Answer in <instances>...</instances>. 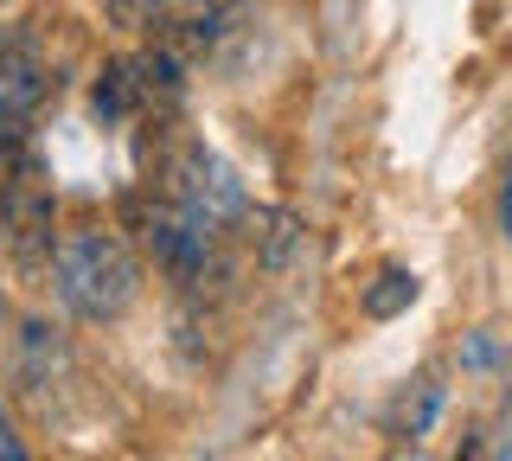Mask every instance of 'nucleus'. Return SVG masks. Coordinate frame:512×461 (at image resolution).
<instances>
[{"mask_svg": "<svg viewBox=\"0 0 512 461\" xmlns=\"http://www.w3.org/2000/svg\"><path fill=\"white\" fill-rule=\"evenodd\" d=\"M135 212H141V237H148L154 263L167 269L173 282L199 289L205 269H212V231H205L199 218H186L173 199H160V205H135Z\"/></svg>", "mask_w": 512, "mask_h": 461, "instance_id": "3", "label": "nucleus"}, {"mask_svg": "<svg viewBox=\"0 0 512 461\" xmlns=\"http://www.w3.org/2000/svg\"><path fill=\"white\" fill-rule=\"evenodd\" d=\"M52 289L77 321H122L141 295V263L109 225H77L52 244Z\"/></svg>", "mask_w": 512, "mask_h": 461, "instance_id": "1", "label": "nucleus"}, {"mask_svg": "<svg viewBox=\"0 0 512 461\" xmlns=\"http://www.w3.org/2000/svg\"><path fill=\"white\" fill-rule=\"evenodd\" d=\"M480 455H487V442H480V429H474V436L461 442V455H455V461H480Z\"/></svg>", "mask_w": 512, "mask_h": 461, "instance_id": "12", "label": "nucleus"}, {"mask_svg": "<svg viewBox=\"0 0 512 461\" xmlns=\"http://www.w3.org/2000/svg\"><path fill=\"white\" fill-rule=\"evenodd\" d=\"M0 461H32V455H26V442L13 436V423H7V417H0Z\"/></svg>", "mask_w": 512, "mask_h": 461, "instance_id": "10", "label": "nucleus"}, {"mask_svg": "<svg viewBox=\"0 0 512 461\" xmlns=\"http://www.w3.org/2000/svg\"><path fill=\"white\" fill-rule=\"evenodd\" d=\"M141 103H148V77H141V65H128V58L103 65V77H96V116H103V122H128Z\"/></svg>", "mask_w": 512, "mask_h": 461, "instance_id": "6", "label": "nucleus"}, {"mask_svg": "<svg viewBox=\"0 0 512 461\" xmlns=\"http://www.w3.org/2000/svg\"><path fill=\"white\" fill-rule=\"evenodd\" d=\"M250 250L263 269H295L301 250H308V225L288 205H256L250 212Z\"/></svg>", "mask_w": 512, "mask_h": 461, "instance_id": "5", "label": "nucleus"}, {"mask_svg": "<svg viewBox=\"0 0 512 461\" xmlns=\"http://www.w3.org/2000/svg\"><path fill=\"white\" fill-rule=\"evenodd\" d=\"M160 173H167V199L180 205L186 218H199L212 237L231 231V225H250V193H244V180H237V173L224 167L212 148L180 141V148L160 161Z\"/></svg>", "mask_w": 512, "mask_h": 461, "instance_id": "2", "label": "nucleus"}, {"mask_svg": "<svg viewBox=\"0 0 512 461\" xmlns=\"http://www.w3.org/2000/svg\"><path fill=\"white\" fill-rule=\"evenodd\" d=\"M109 13L122 26H154V20H167V0H109Z\"/></svg>", "mask_w": 512, "mask_h": 461, "instance_id": "9", "label": "nucleus"}, {"mask_svg": "<svg viewBox=\"0 0 512 461\" xmlns=\"http://www.w3.org/2000/svg\"><path fill=\"white\" fill-rule=\"evenodd\" d=\"M500 231L512 237V173H506V193H500Z\"/></svg>", "mask_w": 512, "mask_h": 461, "instance_id": "11", "label": "nucleus"}, {"mask_svg": "<svg viewBox=\"0 0 512 461\" xmlns=\"http://www.w3.org/2000/svg\"><path fill=\"white\" fill-rule=\"evenodd\" d=\"M416 295H423V282H416L410 269H384V276H378L359 301H365V314H372V321H391V314H404Z\"/></svg>", "mask_w": 512, "mask_h": 461, "instance_id": "7", "label": "nucleus"}, {"mask_svg": "<svg viewBox=\"0 0 512 461\" xmlns=\"http://www.w3.org/2000/svg\"><path fill=\"white\" fill-rule=\"evenodd\" d=\"M52 77H45V58L26 33H0V129H20L32 109L45 103Z\"/></svg>", "mask_w": 512, "mask_h": 461, "instance_id": "4", "label": "nucleus"}, {"mask_svg": "<svg viewBox=\"0 0 512 461\" xmlns=\"http://www.w3.org/2000/svg\"><path fill=\"white\" fill-rule=\"evenodd\" d=\"M436 410H442V385H416V410L404 404V436H423L436 423Z\"/></svg>", "mask_w": 512, "mask_h": 461, "instance_id": "8", "label": "nucleus"}]
</instances>
